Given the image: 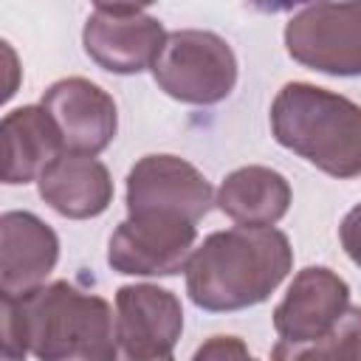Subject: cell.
Listing matches in <instances>:
<instances>
[{
  "mask_svg": "<svg viewBox=\"0 0 361 361\" xmlns=\"http://www.w3.org/2000/svg\"><path fill=\"white\" fill-rule=\"evenodd\" d=\"M116 361H175V358H172V355H164V358H133V355L118 353V355H116Z\"/></svg>",
  "mask_w": 361,
  "mask_h": 361,
  "instance_id": "obj_20",
  "label": "cell"
},
{
  "mask_svg": "<svg viewBox=\"0 0 361 361\" xmlns=\"http://www.w3.org/2000/svg\"><path fill=\"white\" fill-rule=\"evenodd\" d=\"M338 240H341L344 254L361 268V203L353 206V209L344 214V220H341V226H338Z\"/></svg>",
  "mask_w": 361,
  "mask_h": 361,
  "instance_id": "obj_19",
  "label": "cell"
},
{
  "mask_svg": "<svg viewBox=\"0 0 361 361\" xmlns=\"http://www.w3.org/2000/svg\"><path fill=\"white\" fill-rule=\"evenodd\" d=\"M293 248L279 228L234 226L212 231L186 265V293L209 313L262 305L290 274Z\"/></svg>",
  "mask_w": 361,
  "mask_h": 361,
  "instance_id": "obj_1",
  "label": "cell"
},
{
  "mask_svg": "<svg viewBox=\"0 0 361 361\" xmlns=\"http://www.w3.org/2000/svg\"><path fill=\"white\" fill-rule=\"evenodd\" d=\"M271 361H361V307H347L338 324L316 341H276Z\"/></svg>",
  "mask_w": 361,
  "mask_h": 361,
  "instance_id": "obj_16",
  "label": "cell"
},
{
  "mask_svg": "<svg viewBox=\"0 0 361 361\" xmlns=\"http://www.w3.org/2000/svg\"><path fill=\"white\" fill-rule=\"evenodd\" d=\"M192 361H259V358H254L245 341L237 336H212L195 350Z\"/></svg>",
  "mask_w": 361,
  "mask_h": 361,
  "instance_id": "obj_17",
  "label": "cell"
},
{
  "mask_svg": "<svg viewBox=\"0 0 361 361\" xmlns=\"http://www.w3.org/2000/svg\"><path fill=\"white\" fill-rule=\"evenodd\" d=\"M166 31L147 8L124 3H96L82 28V45L90 62L116 76H135L152 68Z\"/></svg>",
  "mask_w": 361,
  "mask_h": 361,
  "instance_id": "obj_7",
  "label": "cell"
},
{
  "mask_svg": "<svg viewBox=\"0 0 361 361\" xmlns=\"http://www.w3.org/2000/svg\"><path fill=\"white\" fill-rule=\"evenodd\" d=\"M214 203L237 226L271 228L290 209V183L271 166L248 164L223 178Z\"/></svg>",
  "mask_w": 361,
  "mask_h": 361,
  "instance_id": "obj_15",
  "label": "cell"
},
{
  "mask_svg": "<svg viewBox=\"0 0 361 361\" xmlns=\"http://www.w3.org/2000/svg\"><path fill=\"white\" fill-rule=\"evenodd\" d=\"M350 307V285L324 265L296 271L288 293L274 307V330L279 341L307 344L330 333Z\"/></svg>",
  "mask_w": 361,
  "mask_h": 361,
  "instance_id": "obj_11",
  "label": "cell"
},
{
  "mask_svg": "<svg viewBox=\"0 0 361 361\" xmlns=\"http://www.w3.org/2000/svg\"><path fill=\"white\" fill-rule=\"evenodd\" d=\"M3 183L20 186L39 175L65 152L62 133L42 104H23L3 116Z\"/></svg>",
  "mask_w": 361,
  "mask_h": 361,
  "instance_id": "obj_13",
  "label": "cell"
},
{
  "mask_svg": "<svg viewBox=\"0 0 361 361\" xmlns=\"http://www.w3.org/2000/svg\"><path fill=\"white\" fill-rule=\"evenodd\" d=\"M183 333L180 299L149 282L121 285L116 290V336L118 353L133 358L172 355Z\"/></svg>",
  "mask_w": 361,
  "mask_h": 361,
  "instance_id": "obj_9",
  "label": "cell"
},
{
  "mask_svg": "<svg viewBox=\"0 0 361 361\" xmlns=\"http://www.w3.org/2000/svg\"><path fill=\"white\" fill-rule=\"evenodd\" d=\"M42 107L54 116L65 152L99 155L104 152L118 130V110L113 96L85 76H68L45 87Z\"/></svg>",
  "mask_w": 361,
  "mask_h": 361,
  "instance_id": "obj_10",
  "label": "cell"
},
{
  "mask_svg": "<svg viewBox=\"0 0 361 361\" xmlns=\"http://www.w3.org/2000/svg\"><path fill=\"white\" fill-rule=\"evenodd\" d=\"M149 71L169 99L197 107L228 99L237 85V56L231 45L203 28L169 31Z\"/></svg>",
  "mask_w": 361,
  "mask_h": 361,
  "instance_id": "obj_4",
  "label": "cell"
},
{
  "mask_svg": "<svg viewBox=\"0 0 361 361\" xmlns=\"http://www.w3.org/2000/svg\"><path fill=\"white\" fill-rule=\"evenodd\" d=\"M59 259L56 231L34 212H3L0 217V293L23 296L45 285Z\"/></svg>",
  "mask_w": 361,
  "mask_h": 361,
  "instance_id": "obj_12",
  "label": "cell"
},
{
  "mask_svg": "<svg viewBox=\"0 0 361 361\" xmlns=\"http://www.w3.org/2000/svg\"><path fill=\"white\" fill-rule=\"evenodd\" d=\"M127 214H175L189 223H200L214 192L206 175L180 155L155 152L144 155L127 172Z\"/></svg>",
  "mask_w": 361,
  "mask_h": 361,
  "instance_id": "obj_8",
  "label": "cell"
},
{
  "mask_svg": "<svg viewBox=\"0 0 361 361\" xmlns=\"http://www.w3.org/2000/svg\"><path fill=\"white\" fill-rule=\"evenodd\" d=\"M39 197L68 220H90L113 203L110 169L93 155L62 152L37 180Z\"/></svg>",
  "mask_w": 361,
  "mask_h": 361,
  "instance_id": "obj_14",
  "label": "cell"
},
{
  "mask_svg": "<svg viewBox=\"0 0 361 361\" xmlns=\"http://www.w3.org/2000/svg\"><path fill=\"white\" fill-rule=\"evenodd\" d=\"M271 133L330 178H361V104L310 85L288 82L271 104Z\"/></svg>",
  "mask_w": 361,
  "mask_h": 361,
  "instance_id": "obj_3",
  "label": "cell"
},
{
  "mask_svg": "<svg viewBox=\"0 0 361 361\" xmlns=\"http://www.w3.org/2000/svg\"><path fill=\"white\" fill-rule=\"evenodd\" d=\"M3 299H11L37 361H116V313L104 296L56 279Z\"/></svg>",
  "mask_w": 361,
  "mask_h": 361,
  "instance_id": "obj_2",
  "label": "cell"
},
{
  "mask_svg": "<svg viewBox=\"0 0 361 361\" xmlns=\"http://www.w3.org/2000/svg\"><path fill=\"white\" fill-rule=\"evenodd\" d=\"M285 48L327 76H361V3H307L285 23Z\"/></svg>",
  "mask_w": 361,
  "mask_h": 361,
  "instance_id": "obj_5",
  "label": "cell"
},
{
  "mask_svg": "<svg viewBox=\"0 0 361 361\" xmlns=\"http://www.w3.org/2000/svg\"><path fill=\"white\" fill-rule=\"evenodd\" d=\"M197 226L175 214H127L107 243V265L127 276H172L195 254Z\"/></svg>",
  "mask_w": 361,
  "mask_h": 361,
  "instance_id": "obj_6",
  "label": "cell"
},
{
  "mask_svg": "<svg viewBox=\"0 0 361 361\" xmlns=\"http://www.w3.org/2000/svg\"><path fill=\"white\" fill-rule=\"evenodd\" d=\"M28 355L31 353H28V341L23 336L17 310L11 299H3V361H25Z\"/></svg>",
  "mask_w": 361,
  "mask_h": 361,
  "instance_id": "obj_18",
  "label": "cell"
}]
</instances>
